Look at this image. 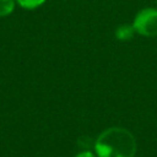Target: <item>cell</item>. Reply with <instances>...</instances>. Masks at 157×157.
Masks as SVG:
<instances>
[{"label": "cell", "mask_w": 157, "mask_h": 157, "mask_svg": "<svg viewBox=\"0 0 157 157\" xmlns=\"http://www.w3.org/2000/svg\"><path fill=\"white\" fill-rule=\"evenodd\" d=\"M135 32L144 37L157 36V9L146 7L140 10L132 21Z\"/></svg>", "instance_id": "obj_2"}, {"label": "cell", "mask_w": 157, "mask_h": 157, "mask_svg": "<svg viewBox=\"0 0 157 157\" xmlns=\"http://www.w3.org/2000/svg\"><path fill=\"white\" fill-rule=\"evenodd\" d=\"M75 157H97V155L91 151H82V152L77 153Z\"/></svg>", "instance_id": "obj_6"}, {"label": "cell", "mask_w": 157, "mask_h": 157, "mask_svg": "<svg viewBox=\"0 0 157 157\" xmlns=\"http://www.w3.org/2000/svg\"><path fill=\"white\" fill-rule=\"evenodd\" d=\"M15 9V0H0V17L10 15Z\"/></svg>", "instance_id": "obj_4"}, {"label": "cell", "mask_w": 157, "mask_h": 157, "mask_svg": "<svg viewBox=\"0 0 157 157\" xmlns=\"http://www.w3.org/2000/svg\"><path fill=\"white\" fill-rule=\"evenodd\" d=\"M135 28L132 26V23L128 25V23H124V25H120L117 29H115V38L118 40H129L134 37L135 34Z\"/></svg>", "instance_id": "obj_3"}, {"label": "cell", "mask_w": 157, "mask_h": 157, "mask_svg": "<svg viewBox=\"0 0 157 157\" xmlns=\"http://www.w3.org/2000/svg\"><path fill=\"white\" fill-rule=\"evenodd\" d=\"M136 150L135 136L128 129L119 126L105 129L94 142L97 157H135Z\"/></svg>", "instance_id": "obj_1"}, {"label": "cell", "mask_w": 157, "mask_h": 157, "mask_svg": "<svg viewBox=\"0 0 157 157\" xmlns=\"http://www.w3.org/2000/svg\"><path fill=\"white\" fill-rule=\"evenodd\" d=\"M47 0H16V2L23 7V9H27V10H33V9H37L39 7L40 5H43Z\"/></svg>", "instance_id": "obj_5"}]
</instances>
